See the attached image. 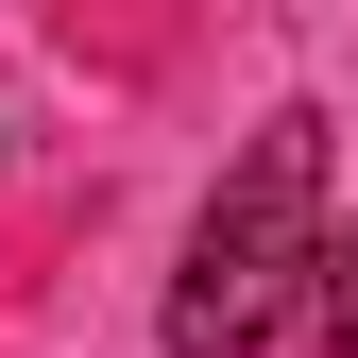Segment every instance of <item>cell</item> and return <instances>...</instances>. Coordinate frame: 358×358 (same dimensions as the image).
Returning <instances> with one entry per match:
<instances>
[{
  "mask_svg": "<svg viewBox=\"0 0 358 358\" xmlns=\"http://www.w3.org/2000/svg\"><path fill=\"white\" fill-rule=\"evenodd\" d=\"M324 290V120H256V154L205 188L188 273H171V358H256L290 307Z\"/></svg>",
  "mask_w": 358,
  "mask_h": 358,
  "instance_id": "6da1fadb",
  "label": "cell"
},
{
  "mask_svg": "<svg viewBox=\"0 0 358 358\" xmlns=\"http://www.w3.org/2000/svg\"><path fill=\"white\" fill-rule=\"evenodd\" d=\"M324 324H341V358H358V239H324Z\"/></svg>",
  "mask_w": 358,
  "mask_h": 358,
  "instance_id": "7a4b0ae2",
  "label": "cell"
}]
</instances>
